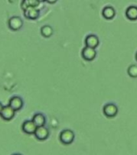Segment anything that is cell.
Instances as JSON below:
<instances>
[{
  "mask_svg": "<svg viewBox=\"0 0 137 155\" xmlns=\"http://www.w3.org/2000/svg\"><path fill=\"white\" fill-rule=\"evenodd\" d=\"M74 140V133L70 129H65L60 134V142L64 145H70Z\"/></svg>",
  "mask_w": 137,
  "mask_h": 155,
  "instance_id": "6da1fadb",
  "label": "cell"
},
{
  "mask_svg": "<svg viewBox=\"0 0 137 155\" xmlns=\"http://www.w3.org/2000/svg\"><path fill=\"white\" fill-rule=\"evenodd\" d=\"M103 113L108 118L115 117L118 113V107L114 104H107L104 106Z\"/></svg>",
  "mask_w": 137,
  "mask_h": 155,
  "instance_id": "7a4b0ae2",
  "label": "cell"
},
{
  "mask_svg": "<svg viewBox=\"0 0 137 155\" xmlns=\"http://www.w3.org/2000/svg\"><path fill=\"white\" fill-rule=\"evenodd\" d=\"M15 113V111L14 109L10 105H7V106L3 107V108L0 113V116H2V118L5 120H11L14 117Z\"/></svg>",
  "mask_w": 137,
  "mask_h": 155,
  "instance_id": "3957f363",
  "label": "cell"
},
{
  "mask_svg": "<svg viewBox=\"0 0 137 155\" xmlns=\"http://www.w3.org/2000/svg\"><path fill=\"white\" fill-rule=\"evenodd\" d=\"M34 135L38 140H46L48 137L49 135V131L47 128L44 126H41V127H37L36 129V132L34 133Z\"/></svg>",
  "mask_w": 137,
  "mask_h": 155,
  "instance_id": "277c9868",
  "label": "cell"
},
{
  "mask_svg": "<svg viewBox=\"0 0 137 155\" xmlns=\"http://www.w3.org/2000/svg\"><path fill=\"white\" fill-rule=\"evenodd\" d=\"M8 25L11 29L14 30V31H17L21 28L23 26V20L19 17L13 16L9 19Z\"/></svg>",
  "mask_w": 137,
  "mask_h": 155,
  "instance_id": "5b68a950",
  "label": "cell"
},
{
  "mask_svg": "<svg viewBox=\"0 0 137 155\" xmlns=\"http://www.w3.org/2000/svg\"><path fill=\"white\" fill-rule=\"evenodd\" d=\"M40 12L36 7H27L24 9V15L30 19H36L38 18Z\"/></svg>",
  "mask_w": 137,
  "mask_h": 155,
  "instance_id": "8992f818",
  "label": "cell"
},
{
  "mask_svg": "<svg viewBox=\"0 0 137 155\" xmlns=\"http://www.w3.org/2000/svg\"><path fill=\"white\" fill-rule=\"evenodd\" d=\"M82 56L85 60L92 61L96 57V51L94 48L86 46V48L82 49Z\"/></svg>",
  "mask_w": 137,
  "mask_h": 155,
  "instance_id": "52a82bcc",
  "label": "cell"
},
{
  "mask_svg": "<svg viewBox=\"0 0 137 155\" xmlns=\"http://www.w3.org/2000/svg\"><path fill=\"white\" fill-rule=\"evenodd\" d=\"M36 128L37 127L32 120H26L22 125V129L27 134H34Z\"/></svg>",
  "mask_w": 137,
  "mask_h": 155,
  "instance_id": "ba28073f",
  "label": "cell"
},
{
  "mask_svg": "<svg viewBox=\"0 0 137 155\" xmlns=\"http://www.w3.org/2000/svg\"><path fill=\"white\" fill-rule=\"evenodd\" d=\"M9 105L12 108L14 109L15 111H19L23 107L24 105V101L23 99L19 96H14L12 97L11 99H10Z\"/></svg>",
  "mask_w": 137,
  "mask_h": 155,
  "instance_id": "9c48e42d",
  "label": "cell"
},
{
  "mask_svg": "<svg viewBox=\"0 0 137 155\" xmlns=\"http://www.w3.org/2000/svg\"><path fill=\"white\" fill-rule=\"evenodd\" d=\"M85 43L87 47L95 48L96 47H98L99 44V38L95 35H89L86 36V38L85 40Z\"/></svg>",
  "mask_w": 137,
  "mask_h": 155,
  "instance_id": "30bf717a",
  "label": "cell"
},
{
  "mask_svg": "<svg viewBox=\"0 0 137 155\" xmlns=\"http://www.w3.org/2000/svg\"><path fill=\"white\" fill-rule=\"evenodd\" d=\"M103 15L106 19H113L114 16L116 15V11L112 7L107 6V7H104L103 10Z\"/></svg>",
  "mask_w": 137,
  "mask_h": 155,
  "instance_id": "8fae6325",
  "label": "cell"
},
{
  "mask_svg": "<svg viewBox=\"0 0 137 155\" xmlns=\"http://www.w3.org/2000/svg\"><path fill=\"white\" fill-rule=\"evenodd\" d=\"M32 121L36 124V127H41V126H44L45 124L46 120L43 114L37 113L33 116Z\"/></svg>",
  "mask_w": 137,
  "mask_h": 155,
  "instance_id": "7c38bea8",
  "label": "cell"
},
{
  "mask_svg": "<svg viewBox=\"0 0 137 155\" xmlns=\"http://www.w3.org/2000/svg\"><path fill=\"white\" fill-rule=\"evenodd\" d=\"M126 16L130 20L137 19V7L135 6H131L126 11Z\"/></svg>",
  "mask_w": 137,
  "mask_h": 155,
  "instance_id": "4fadbf2b",
  "label": "cell"
},
{
  "mask_svg": "<svg viewBox=\"0 0 137 155\" xmlns=\"http://www.w3.org/2000/svg\"><path fill=\"white\" fill-rule=\"evenodd\" d=\"M41 31L42 36H44V37H47V38L50 37L53 33V28L50 26H48V25H45V26L42 27L41 29Z\"/></svg>",
  "mask_w": 137,
  "mask_h": 155,
  "instance_id": "5bb4252c",
  "label": "cell"
},
{
  "mask_svg": "<svg viewBox=\"0 0 137 155\" xmlns=\"http://www.w3.org/2000/svg\"><path fill=\"white\" fill-rule=\"evenodd\" d=\"M128 74L130 77L137 78V65H130L128 69Z\"/></svg>",
  "mask_w": 137,
  "mask_h": 155,
  "instance_id": "9a60e30c",
  "label": "cell"
},
{
  "mask_svg": "<svg viewBox=\"0 0 137 155\" xmlns=\"http://www.w3.org/2000/svg\"><path fill=\"white\" fill-rule=\"evenodd\" d=\"M39 0H24V4L26 7H36L39 4Z\"/></svg>",
  "mask_w": 137,
  "mask_h": 155,
  "instance_id": "2e32d148",
  "label": "cell"
},
{
  "mask_svg": "<svg viewBox=\"0 0 137 155\" xmlns=\"http://www.w3.org/2000/svg\"><path fill=\"white\" fill-rule=\"evenodd\" d=\"M46 1L48 2H49V3H55L57 0H46Z\"/></svg>",
  "mask_w": 137,
  "mask_h": 155,
  "instance_id": "e0dca14e",
  "label": "cell"
},
{
  "mask_svg": "<svg viewBox=\"0 0 137 155\" xmlns=\"http://www.w3.org/2000/svg\"><path fill=\"white\" fill-rule=\"evenodd\" d=\"M2 108H3V106H2V104L0 103V113H1V111H2Z\"/></svg>",
  "mask_w": 137,
  "mask_h": 155,
  "instance_id": "ac0fdd59",
  "label": "cell"
},
{
  "mask_svg": "<svg viewBox=\"0 0 137 155\" xmlns=\"http://www.w3.org/2000/svg\"><path fill=\"white\" fill-rule=\"evenodd\" d=\"M40 2H44V1H46V0H39Z\"/></svg>",
  "mask_w": 137,
  "mask_h": 155,
  "instance_id": "d6986e66",
  "label": "cell"
},
{
  "mask_svg": "<svg viewBox=\"0 0 137 155\" xmlns=\"http://www.w3.org/2000/svg\"><path fill=\"white\" fill-rule=\"evenodd\" d=\"M13 155H21V154H19V153H15V154Z\"/></svg>",
  "mask_w": 137,
  "mask_h": 155,
  "instance_id": "ffe728a7",
  "label": "cell"
},
{
  "mask_svg": "<svg viewBox=\"0 0 137 155\" xmlns=\"http://www.w3.org/2000/svg\"><path fill=\"white\" fill-rule=\"evenodd\" d=\"M135 59H136V61H137V53H136V54H135Z\"/></svg>",
  "mask_w": 137,
  "mask_h": 155,
  "instance_id": "44dd1931",
  "label": "cell"
}]
</instances>
